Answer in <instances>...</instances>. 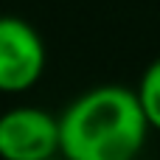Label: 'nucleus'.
<instances>
[{"mask_svg":"<svg viewBox=\"0 0 160 160\" xmlns=\"http://www.w3.org/2000/svg\"><path fill=\"white\" fill-rule=\"evenodd\" d=\"M59 152V118L37 107H14L0 115V158L48 160Z\"/></svg>","mask_w":160,"mask_h":160,"instance_id":"3","label":"nucleus"},{"mask_svg":"<svg viewBox=\"0 0 160 160\" xmlns=\"http://www.w3.org/2000/svg\"><path fill=\"white\" fill-rule=\"evenodd\" d=\"M45 70V45L34 25L20 17H0V93H22Z\"/></svg>","mask_w":160,"mask_h":160,"instance_id":"2","label":"nucleus"},{"mask_svg":"<svg viewBox=\"0 0 160 160\" xmlns=\"http://www.w3.org/2000/svg\"><path fill=\"white\" fill-rule=\"evenodd\" d=\"M48 160H53V158H48Z\"/></svg>","mask_w":160,"mask_h":160,"instance_id":"5","label":"nucleus"},{"mask_svg":"<svg viewBox=\"0 0 160 160\" xmlns=\"http://www.w3.org/2000/svg\"><path fill=\"white\" fill-rule=\"evenodd\" d=\"M138 101H141V110L146 115V124L149 129H158L160 132V59H155L143 76H141V84H138Z\"/></svg>","mask_w":160,"mask_h":160,"instance_id":"4","label":"nucleus"},{"mask_svg":"<svg viewBox=\"0 0 160 160\" xmlns=\"http://www.w3.org/2000/svg\"><path fill=\"white\" fill-rule=\"evenodd\" d=\"M146 132L138 93L104 84L82 93L59 115V152L65 160H135Z\"/></svg>","mask_w":160,"mask_h":160,"instance_id":"1","label":"nucleus"}]
</instances>
